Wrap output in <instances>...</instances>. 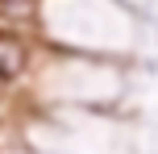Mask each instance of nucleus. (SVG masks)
Masks as SVG:
<instances>
[{
  "label": "nucleus",
  "mask_w": 158,
  "mask_h": 154,
  "mask_svg": "<svg viewBox=\"0 0 158 154\" xmlns=\"http://www.w3.org/2000/svg\"><path fill=\"white\" fill-rule=\"evenodd\" d=\"M21 67H25V42L17 38V33L0 29V83L17 79V75H21Z\"/></svg>",
  "instance_id": "f257e3e1"
},
{
  "label": "nucleus",
  "mask_w": 158,
  "mask_h": 154,
  "mask_svg": "<svg viewBox=\"0 0 158 154\" xmlns=\"http://www.w3.org/2000/svg\"><path fill=\"white\" fill-rule=\"evenodd\" d=\"M0 4H4V8H13V13H25L33 0H0Z\"/></svg>",
  "instance_id": "f03ea898"
}]
</instances>
